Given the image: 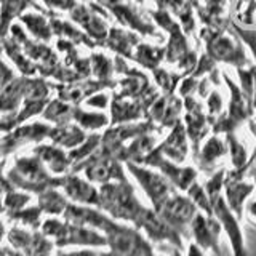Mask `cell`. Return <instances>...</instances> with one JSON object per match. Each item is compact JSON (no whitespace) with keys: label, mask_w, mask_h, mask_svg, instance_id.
<instances>
[{"label":"cell","mask_w":256,"mask_h":256,"mask_svg":"<svg viewBox=\"0 0 256 256\" xmlns=\"http://www.w3.org/2000/svg\"><path fill=\"white\" fill-rule=\"evenodd\" d=\"M208 198H210L212 205V214H214L216 220L221 222L222 234H226L228 237L232 256H248V246L245 232L242 228V220L229 208L222 192L210 194Z\"/></svg>","instance_id":"cell-1"},{"label":"cell","mask_w":256,"mask_h":256,"mask_svg":"<svg viewBox=\"0 0 256 256\" xmlns=\"http://www.w3.org/2000/svg\"><path fill=\"white\" fill-rule=\"evenodd\" d=\"M221 236L222 228L216 216L198 210L189 226L188 238L190 242L210 256H221Z\"/></svg>","instance_id":"cell-2"},{"label":"cell","mask_w":256,"mask_h":256,"mask_svg":"<svg viewBox=\"0 0 256 256\" xmlns=\"http://www.w3.org/2000/svg\"><path fill=\"white\" fill-rule=\"evenodd\" d=\"M134 224L140 230L144 232V236L150 242L168 244L181 252H184V248H186V238L176 229H173L154 208L152 210L144 208L141 214L138 216V220L134 221Z\"/></svg>","instance_id":"cell-3"},{"label":"cell","mask_w":256,"mask_h":256,"mask_svg":"<svg viewBox=\"0 0 256 256\" xmlns=\"http://www.w3.org/2000/svg\"><path fill=\"white\" fill-rule=\"evenodd\" d=\"M156 212L162 216L173 229L178 230L184 238H188L189 226L192 220H194L196 213L198 212V208L186 194L173 192Z\"/></svg>","instance_id":"cell-4"},{"label":"cell","mask_w":256,"mask_h":256,"mask_svg":"<svg viewBox=\"0 0 256 256\" xmlns=\"http://www.w3.org/2000/svg\"><path fill=\"white\" fill-rule=\"evenodd\" d=\"M104 206L118 220L136 221L144 206L134 197L133 190L128 186H109L102 194Z\"/></svg>","instance_id":"cell-5"},{"label":"cell","mask_w":256,"mask_h":256,"mask_svg":"<svg viewBox=\"0 0 256 256\" xmlns=\"http://www.w3.org/2000/svg\"><path fill=\"white\" fill-rule=\"evenodd\" d=\"M132 170L136 178H138L142 189L146 190V194L152 202L154 210H157V208L162 205L173 192H176L173 184L162 174L142 170V168H134V166H132Z\"/></svg>","instance_id":"cell-6"},{"label":"cell","mask_w":256,"mask_h":256,"mask_svg":"<svg viewBox=\"0 0 256 256\" xmlns=\"http://www.w3.org/2000/svg\"><path fill=\"white\" fill-rule=\"evenodd\" d=\"M224 189H226L224 198H226L229 208L242 220L244 206L246 204V200L254 192V186L252 182L240 180L238 176H226L224 178Z\"/></svg>","instance_id":"cell-7"},{"label":"cell","mask_w":256,"mask_h":256,"mask_svg":"<svg viewBox=\"0 0 256 256\" xmlns=\"http://www.w3.org/2000/svg\"><path fill=\"white\" fill-rule=\"evenodd\" d=\"M224 152L226 149L218 140H210V142L205 144V148L200 152V165L202 168H212L224 156Z\"/></svg>","instance_id":"cell-8"},{"label":"cell","mask_w":256,"mask_h":256,"mask_svg":"<svg viewBox=\"0 0 256 256\" xmlns=\"http://www.w3.org/2000/svg\"><path fill=\"white\" fill-rule=\"evenodd\" d=\"M242 220L246 221V224H250L252 228H256V194L250 196V198L246 200V204L244 206Z\"/></svg>","instance_id":"cell-9"},{"label":"cell","mask_w":256,"mask_h":256,"mask_svg":"<svg viewBox=\"0 0 256 256\" xmlns=\"http://www.w3.org/2000/svg\"><path fill=\"white\" fill-rule=\"evenodd\" d=\"M182 256H210V254L205 253V252L202 250V248H198L196 244L189 242V244L186 245V248H184Z\"/></svg>","instance_id":"cell-10"},{"label":"cell","mask_w":256,"mask_h":256,"mask_svg":"<svg viewBox=\"0 0 256 256\" xmlns=\"http://www.w3.org/2000/svg\"><path fill=\"white\" fill-rule=\"evenodd\" d=\"M152 256H182V252L181 250H176V248H174V252L172 253V254H152Z\"/></svg>","instance_id":"cell-11"}]
</instances>
